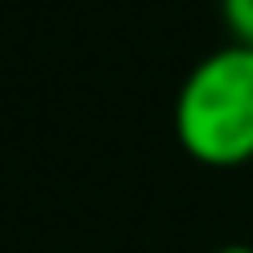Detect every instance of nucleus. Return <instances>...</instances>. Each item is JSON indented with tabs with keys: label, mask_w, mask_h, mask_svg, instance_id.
<instances>
[{
	"label": "nucleus",
	"mask_w": 253,
	"mask_h": 253,
	"mask_svg": "<svg viewBox=\"0 0 253 253\" xmlns=\"http://www.w3.org/2000/svg\"><path fill=\"white\" fill-rule=\"evenodd\" d=\"M173 133L200 165L231 169L253 160V49L222 44L187 71L173 102Z\"/></svg>",
	"instance_id": "1"
},
{
	"label": "nucleus",
	"mask_w": 253,
	"mask_h": 253,
	"mask_svg": "<svg viewBox=\"0 0 253 253\" xmlns=\"http://www.w3.org/2000/svg\"><path fill=\"white\" fill-rule=\"evenodd\" d=\"M222 22L231 31V44L253 49V0H222Z\"/></svg>",
	"instance_id": "2"
},
{
	"label": "nucleus",
	"mask_w": 253,
	"mask_h": 253,
	"mask_svg": "<svg viewBox=\"0 0 253 253\" xmlns=\"http://www.w3.org/2000/svg\"><path fill=\"white\" fill-rule=\"evenodd\" d=\"M213 253H253V245H245V240H236V245H218Z\"/></svg>",
	"instance_id": "3"
}]
</instances>
